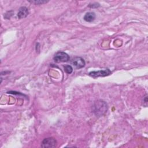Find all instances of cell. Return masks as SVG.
I'll list each match as a JSON object with an SVG mask.
<instances>
[{"label":"cell","instance_id":"1","mask_svg":"<svg viewBox=\"0 0 148 148\" xmlns=\"http://www.w3.org/2000/svg\"><path fill=\"white\" fill-rule=\"evenodd\" d=\"M92 112L97 116H102L108 110L107 103L102 100L96 101L92 106Z\"/></svg>","mask_w":148,"mask_h":148},{"label":"cell","instance_id":"2","mask_svg":"<svg viewBox=\"0 0 148 148\" xmlns=\"http://www.w3.org/2000/svg\"><path fill=\"white\" fill-rule=\"evenodd\" d=\"M57 146V140L53 137L45 138L42 143L41 147L44 148H52Z\"/></svg>","mask_w":148,"mask_h":148},{"label":"cell","instance_id":"3","mask_svg":"<svg viewBox=\"0 0 148 148\" xmlns=\"http://www.w3.org/2000/svg\"><path fill=\"white\" fill-rule=\"evenodd\" d=\"M69 56L68 54L63 51H58L57 52L54 57V60L56 62H67L69 60Z\"/></svg>","mask_w":148,"mask_h":148},{"label":"cell","instance_id":"4","mask_svg":"<svg viewBox=\"0 0 148 148\" xmlns=\"http://www.w3.org/2000/svg\"><path fill=\"white\" fill-rule=\"evenodd\" d=\"M73 66L76 69H80L85 66V61L83 58L80 57H76L73 58L71 61Z\"/></svg>","mask_w":148,"mask_h":148},{"label":"cell","instance_id":"5","mask_svg":"<svg viewBox=\"0 0 148 148\" xmlns=\"http://www.w3.org/2000/svg\"><path fill=\"white\" fill-rule=\"evenodd\" d=\"M110 74H111V71L109 69H106L105 70H100L98 71H92L89 73V75L93 77L106 76L109 75Z\"/></svg>","mask_w":148,"mask_h":148},{"label":"cell","instance_id":"6","mask_svg":"<svg viewBox=\"0 0 148 148\" xmlns=\"http://www.w3.org/2000/svg\"><path fill=\"white\" fill-rule=\"evenodd\" d=\"M28 13H29V11H28V8L25 6H22L18 10V12L17 13V16H18V18H20V19L24 18L28 16Z\"/></svg>","mask_w":148,"mask_h":148},{"label":"cell","instance_id":"7","mask_svg":"<svg viewBox=\"0 0 148 148\" xmlns=\"http://www.w3.org/2000/svg\"><path fill=\"white\" fill-rule=\"evenodd\" d=\"M95 18V14L94 12H88L84 16V20L87 22H92Z\"/></svg>","mask_w":148,"mask_h":148},{"label":"cell","instance_id":"8","mask_svg":"<svg viewBox=\"0 0 148 148\" xmlns=\"http://www.w3.org/2000/svg\"><path fill=\"white\" fill-rule=\"evenodd\" d=\"M64 71H65L66 73H68V74L71 73L72 72V71H73V68H72V67L71 65H65V66H64Z\"/></svg>","mask_w":148,"mask_h":148},{"label":"cell","instance_id":"9","mask_svg":"<svg viewBox=\"0 0 148 148\" xmlns=\"http://www.w3.org/2000/svg\"><path fill=\"white\" fill-rule=\"evenodd\" d=\"M29 2L35 4V5H41V4H43L45 3H47L48 1H43V0H35V1H29Z\"/></svg>","mask_w":148,"mask_h":148},{"label":"cell","instance_id":"10","mask_svg":"<svg viewBox=\"0 0 148 148\" xmlns=\"http://www.w3.org/2000/svg\"><path fill=\"white\" fill-rule=\"evenodd\" d=\"M99 6V4L98 3H97V2H94V3H90L88 5V7L92 8H98Z\"/></svg>","mask_w":148,"mask_h":148}]
</instances>
